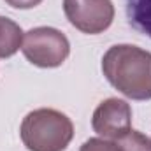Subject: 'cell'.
Masks as SVG:
<instances>
[{"label": "cell", "instance_id": "obj_1", "mask_svg": "<svg viewBox=\"0 0 151 151\" xmlns=\"http://www.w3.org/2000/svg\"><path fill=\"white\" fill-rule=\"evenodd\" d=\"M102 72L125 97L132 100L151 99L150 51L132 44H116L102 56Z\"/></svg>", "mask_w": 151, "mask_h": 151}, {"label": "cell", "instance_id": "obj_2", "mask_svg": "<svg viewBox=\"0 0 151 151\" xmlns=\"http://www.w3.org/2000/svg\"><path fill=\"white\" fill-rule=\"evenodd\" d=\"M19 135L28 151H65L74 137V125L67 114L40 107L23 118Z\"/></svg>", "mask_w": 151, "mask_h": 151}, {"label": "cell", "instance_id": "obj_3", "mask_svg": "<svg viewBox=\"0 0 151 151\" xmlns=\"http://www.w3.org/2000/svg\"><path fill=\"white\" fill-rule=\"evenodd\" d=\"M21 51L25 58L40 69L60 67L70 55V42L53 27H37L25 34Z\"/></svg>", "mask_w": 151, "mask_h": 151}, {"label": "cell", "instance_id": "obj_4", "mask_svg": "<svg viewBox=\"0 0 151 151\" xmlns=\"http://www.w3.org/2000/svg\"><path fill=\"white\" fill-rule=\"evenodd\" d=\"M63 12L72 27L88 35L106 32L114 19L111 0H63Z\"/></svg>", "mask_w": 151, "mask_h": 151}, {"label": "cell", "instance_id": "obj_5", "mask_svg": "<svg viewBox=\"0 0 151 151\" xmlns=\"http://www.w3.org/2000/svg\"><path fill=\"white\" fill-rule=\"evenodd\" d=\"M93 130L104 137L118 141L132 130V109L127 100L107 99L99 104L91 118Z\"/></svg>", "mask_w": 151, "mask_h": 151}, {"label": "cell", "instance_id": "obj_6", "mask_svg": "<svg viewBox=\"0 0 151 151\" xmlns=\"http://www.w3.org/2000/svg\"><path fill=\"white\" fill-rule=\"evenodd\" d=\"M23 30L12 19L0 16V58H9L23 46Z\"/></svg>", "mask_w": 151, "mask_h": 151}, {"label": "cell", "instance_id": "obj_7", "mask_svg": "<svg viewBox=\"0 0 151 151\" xmlns=\"http://www.w3.org/2000/svg\"><path fill=\"white\" fill-rule=\"evenodd\" d=\"M128 23L151 39V0H125Z\"/></svg>", "mask_w": 151, "mask_h": 151}, {"label": "cell", "instance_id": "obj_8", "mask_svg": "<svg viewBox=\"0 0 151 151\" xmlns=\"http://www.w3.org/2000/svg\"><path fill=\"white\" fill-rule=\"evenodd\" d=\"M121 151H151V139L137 130H130L127 135L118 139Z\"/></svg>", "mask_w": 151, "mask_h": 151}, {"label": "cell", "instance_id": "obj_9", "mask_svg": "<svg viewBox=\"0 0 151 151\" xmlns=\"http://www.w3.org/2000/svg\"><path fill=\"white\" fill-rule=\"evenodd\" d=\"M79 151H121V146L118 141L102 139V137H91L86 142H83Z\"/></svg>", "mask_w": 151, "mask_h": 151}, {"label": "cell", "instance_id": "obj_10", "mask_svg": "<svg viewBox=\"0 0 151 151\" xmlns=\"http://www.w3.org/2000/svg\"><path fill=\"white\" fill-rule=\"evenodd\" d=\"M40 2L42 0H5V4L14 9H32V7H37Z\"/></svg>", "mask_w": 151, "mask_h": 151}]
</instances>
